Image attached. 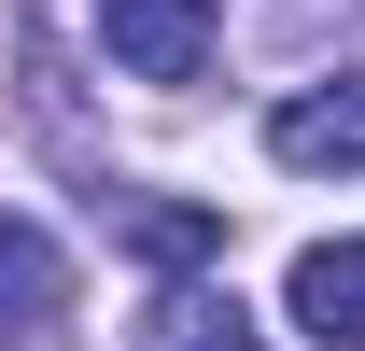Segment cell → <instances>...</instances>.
I'll use <instances>...</instances> for the list:
<instances>
[{
    "instance_id": "cell-3",
    "label": "cell",
    "mask_w": 365,
    "mask_h": 351,
    "mask_svg": "<svg viewBox=\"0 0 365 351\" xmlns=\"http://www.w3.org/2000/svg\"><path fill=\"white\" fill-rule=\"evenodd\" d=\"M267 155H281V169H365V71L295 85V98L267 113Z\"/></svg>"
},
{
    "instance_id": "cell-5",
    "label": "cell",
    "mask_w": 365,
    "mask_h": 351,
    "mask_svg": "<svg viewBox=\"0 0 365 351\" xmlns=\"http://www.w3.org/2000/svg\"><path fill=\"white\" fill-rule=\"evenodd\" d=\"M295 323L323 351H365V239H309L295 253Z\"/></svg>"
},
{
    "instance_id": "cell-2",
    "label": "cell",
    "mask_w": 365,
    "mask_h": 351,
    "mask_svg": "<svg viewBox=\"0 0 365 351\" xmlns=\"http://www.w3.org/2000/svg\"><path fill=\"white\" fill-rule=\"evenodd\" d=\"M98 43L140 85H197L211 71V0H98Z\"/></svg>"
},
{
    "instance_id": "cell-4",
    "label": "cell",
    "mask_w": 365,
    "mask_h": 351,
    "mask_svg": "<svg viewBox=\"0 0 365 351\" xmlns=\"http://www.w3.org/2000/svg\"><path fill=\"white\" fill-rule=\"evenodd\" d=\"M127 351H267V337H253V309H239L225 281H169V295L140 309Z\"/></svg>"
},
{
    "instance_id": "cell-6",
    "label": "cell",
    "mask_w": 365,
    "mask_h": 351,
    "mask_svg": "<svg viewBox=\"0 0 365 351\" xmlns=\"http://www.w3.org/2000/svg\"><path fill=\"white\" fill-rule=\"evenodd\" d=\"M127 253H155V267H211L225 253V211H182V197H127Z\"/></svg>"
},
{
    "instance_id": "cell-1",
    "label": "cell",
    "mask_w": 365,
    "mask_h": 351,
    "mask_svg": "<svg viewBox=\"0 0 365 351\" xmlns=\"http://www.w3.org/2000/svg\"><path fill=\"white\" fill-rule=\"evenodd\" d=\"M0 351H71V253L29 211H0Z\"/></svg>"
}]
</instances>
